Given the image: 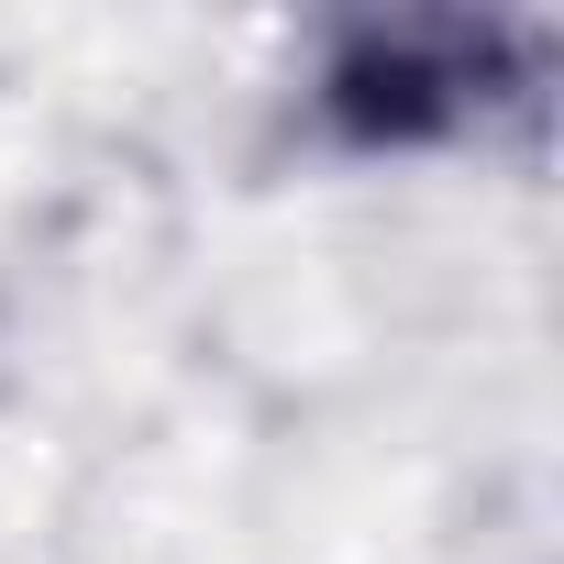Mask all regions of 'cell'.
Here are the masks:
<instances>
[{
	"instance_id": "1",
	"label": "cell",
	"mask_w": 564,
	"mask_h": 564,
	"mask_svg": "<svg viewBox=\"0 0 564 564\" xmlns=\"http://www.w3.org/2000/svg\"><path fill=\"white\" fill-rule=\"evenodd\" d=\"M520 78H531V34L498 12H366L333 34L311 100L355 155H410L520 100Z\"/></svg>"
}]
</instances>
